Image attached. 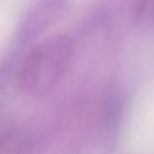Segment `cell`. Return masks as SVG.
<instances>
[{"mask_svg":"<svg viewBox=\"0 0 154 154\" xmlns=\"http://www.w3.org/2000/svg\"><path fill=\"white\" fill-rule=\"evenodd\" d=\"M0 154H29V142L19 131L0 134Z\"/></svg>","mask_w":154,"mask_h":154,"instance_id":"3957f363","label":"cell"},{"mask_svg":"<svg viewBox=\"0 0 154 154\" xmlns=\"http://www.w3.org/2000/svg\"><path fill=\"white\" fill-rule=\"evenodd\" d=\"M69 0H32L22 14L18 35L22 41H31L51 27L66 12Z\"/></svg>","mask_w":154,"mask_h":154,"instance_id":"7a4b0ae2","label":"cell"},{"mask_svg":"<svg viewBox=\"0 0 154 154\" xmlns=\"http://www.w3.org/2000/svg\"><path fill=\"white\" fill-rule=\"evenodd\" d=\"M134 19L143 26H154V0H135Z\"/></svg>","mask_w":154,"mask_h":154,"instance_id":"277c9868","label":"cell"},{"mask_svg":"<svg viewBox=\"0 0 154 154\" xmlns=\"http://www.w3.org/2000/svg\"><path fill=\"white\" fill-rule=\"evenodd\" d=\"M72 57L73 45L65 35H54L37 43L19 66V89L31 97L49 93L66 75Z\"/></svg>","mask_w":154,"mask_h":154,"instance_id":"6da1fadb","label":"cell"}]
</instances>
